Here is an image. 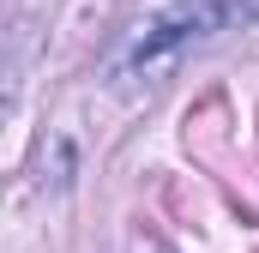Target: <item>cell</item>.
Instances as JSON below:
<instances>
[{"instance_id":"1","label":"cell","mask_w":259,"mask_h":253,"mask_svg":"<svg viewBox=\"0 0 259 253\" xmlns=\"http://www.w3.org/2000/svg\"><path fill=\"white\" fill-rule=\"evenodd\" d=\"M247 18H259V0H175V6L151 12L145 24L127 30V43L109 61V78H151L181 49H193L205 36L229 30V24H247Z\"/></svg>"}]
</instances>
